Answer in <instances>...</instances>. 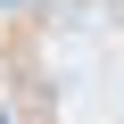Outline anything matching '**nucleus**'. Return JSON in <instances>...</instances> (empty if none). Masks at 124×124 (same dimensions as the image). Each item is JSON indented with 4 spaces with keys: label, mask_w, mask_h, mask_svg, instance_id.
<instances>
[{
    "label": "nucleus",
    "mask_w": 124,
    "mask_h": 124,
    "mask_svg": "<svg viewBox=\"0 0 124 124\" xmlns=\"http://www.w3.org/2000/svg\"><path fill=\"white\" fill-rule=\"evenodd\" d=\"M0 8H25V0H0Z\"/></svg>",
    "instance_id": "nucleus-1"
},
{
    "label": "nucleus",
    "mask_w": 124,
    "mask_h": 124,
    "mask_svg": "<svg viewBox=\"0 0 124 124\" xmlns=\"http://www.w3.org/2000/svg\"><path fill=\"white\" fill-rule=\"evenodd\" d=\"M0 124H8V108H0Z\"/></svg>",
    "instance_id": "nucleus-2"
}]
</instances>
